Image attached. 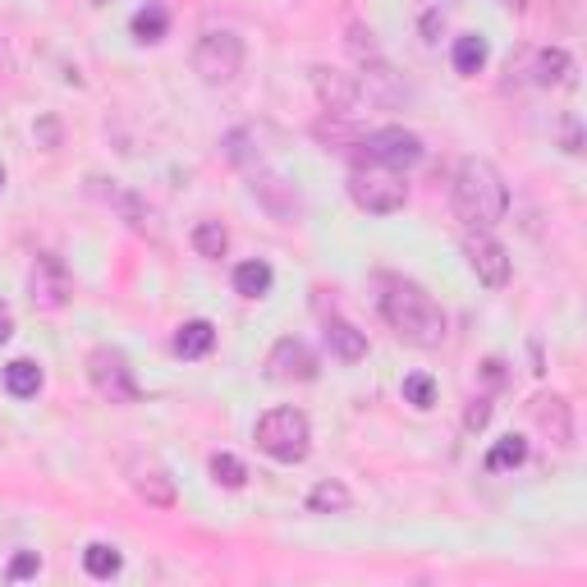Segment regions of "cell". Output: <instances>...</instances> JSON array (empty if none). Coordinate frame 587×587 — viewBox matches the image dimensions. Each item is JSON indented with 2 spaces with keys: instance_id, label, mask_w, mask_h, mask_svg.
<instances>
[{
  "instance_id": "1",
  "label": "cell",
  "mask_w": 587,
  "mask_h": 587,
  "mask_svg": "<svg viewBox=\"0 0 587 587\" xmlns=\"http://www.w3.org/2000/svg\"><path fill=\"white\" fill-rule=\"evenodd\" d=\"M381 317H386L395 336L404 345H414V349H441L445 345L441 303L422 285H414V280H399V275L381 280Z\"/></svg>"
},
{
  "instance_id": "2",
  "label": "cell",
  "mask_w": 587,
  "mask_h": 587,
  "mask_svg": "<svg viewBox=\"0 0 587 587\" xmlns=\"http://www.w3.org/2000/svg\"><path fill=\"white\" fill-rule=\"evenodd\" d=\"M450 202H454V216L464 221L469 229H492L509 212V189H505L500 170L492 161L464 157V161H459V170H454Z\"/></svg>"
},
{
  "instance_id": "3",
  "label": "cell",
  "mask_w": 587,
  "mask_h": 587,
  "mask_svg": "<svg viewBox=\"0 0 587 587\" xmlns=\"http://www.w3.org/2000/svg\"><path fill=\"white\" fill-rule=\"evenodd\" d=\"M252 441H258V450L271 454L275 464H303L313 450L308 414H298V408H271L258 422V431H252Z\"/></svg>"
},
{
  "instance_id": "4",
  "label": "cell",
  "mask_w": 587,
  "mask_h": 587,
  "mask_svg": "<svg viewBox=\"0 0 587 587\" xmlns=\"http://www.w3.org/2000/svg\"><path fill=\"white\" fill-rule=\"evenodd\" d=\"M349 197L359 202L363 212L372 216H391L404 207L408 197V184L399 180V170H386V166H359L349 174Z\"/></svg>"
},
{
  "instance_id": "5",
  "label": "cell",
  "mask_w": 587,
  "mask_h": 587,
  "mask_svg": "<svg viewBox=\"0 0 587 587\" xmlns=\"http://www.w3.org/2000/svg\"><path fill=\"white\" fill-rule=\"evenodd\" d=\"M193 69L202 74V83H229V79H239V69H244V42L235 33H202L197 46H193Z\"/></svg>"
},
{
  "instance_id": "6",
  "label": "cell",
  "mask_w": 587,
  "mask_h": 587,
  "mask_svg": "<svg viewBox=\"0 0 587 587\" xmlns=\"http://www.w3.org/2000/svg\"><path fill=\"white\" fill-rule=\"evenodd\" d=\"M88 381H92V391L101 399H111V404H134L138 399V381H134V368L129 359H124L120 349L111 345H101L88 353Z\"/></svg>"
},
{
  "instance_id": "7",
  "label": "cell",
  "mask_w": 587,
  "mask_h": 587,
  "mask_svg": "<svg viewBox=\"0 0 587 587\" xmlns=\"http://www.w3.org/2000/svg\"><path fill=\"white\" fill-rule=\"evenodd\" d=\"M359 147H363L368 166H386V170H408V166L422 161V138L399 129V124H391V129H376V134H363Z\"/></svg>"
},
{
  "instance_id": "8",
  "label": "cell",
  "mask_w": 587,
  "mask_h": 587,
  "mask_svg": "<svg viewBox=\"0 0 587 587\" xmlns=\"http://www.w3.org/2000/svg\"><path fill=\"white\" fill-rule=\"evenodd\" d=\"M464 258L473 267V275L482 280V285H492L500 290L505 280H509V252L500 239H492L487 229H469V239H464Z\"/></svg>"
},
{
  "instance_id": "9",
  "label": "cell",
  "mask_w": 587,
  "mask_h": 587,
  "mask_svg": "<svg viewBox=\"0 0 587 587\" xmlns=\"http://www.w3.org/2000/svg\"><path fill=\"white\" fill-rule=\"evenodd\" d=\"M267 376L280 381V386H294V381H313V376H317V353L303 345V340H294V336L275 340V349L267 353Z\"/></svg>"
},
{
  "instance_id": "10",
  "label": "cell",
  "mask_w": 587,
  "mask_h": 587,
  "mask_svg": "<svg viewBox=\"0 0 587 587\" xmlns=\"http://www.w3.org/2000/svg\"><path fill=\"white\" fill-rule=\"evenodd\" d=\"M29 294H33V303H37L42 313L65 308L69 294H74V280H69L65 262L60 258H37L33 262V275H29Z\"/></svg>"
},
{
  "instance_id": "11",
  "label": "cell",
  "mask_w": 587,
  "mask_h": 587,
  "mask_svg": "<svg viewBox=\"0 0 587 587\" xmlns=\"http://www.w3.org/2000/svg\"><path fill=\"white\" fill-rule=\"evenodd\" d=\"M313 88L321 97L326 115H349L353 106H359V97H363L359 74H345V69H330V65H317L313 69Z\"/></svg>"
},
{
  "instance_id": "12",
  "label": "cell",
  "mask_w": 587,
  "mask_h": 587,
  "mask_svg": "<svg viewBox=\"0 0 587 587\" xmlns=\"http://www.w3.org/2000/svg\"><path fill=\"white\" fill-rule=\"evenodd\" d=\"M317 313H321V326H326V345L336 349L345 363H359L363 353H368V336H363V330H359V326H349V321H345L336 308L326 313L321 303H317Z\"/></svg>"
},
{
  "instance_id": "13",
  "label": "cell",
  "mask_w": 587,
  "mask_h": 587,
  "mask_svg": "<svg viewBox=\"0 0 587 587\" xmlns=\"http://www.w3.org/2000/svg\"><path fill=\"white\" fill-rule=\"evenodd\" d=\"M532 414H538L542 431H551V441H555L560 450L574 445V414H569V399H565V395L538 399V404H532Z\"/></svg>"
},
{
  "instance_id": "14",
  "label": "cell",
  "mask_w": 587,
  "mask_h": 587,
  "mask_svg": "<svg viewBox=\"0 0 587 587\" xmlns=\"http://www.w3.org/2000/svg\"><path fill=\"white\" fill-rule=\"evenodd\" d=\"M212 345H216V326L207 317L184 321L180 336H174V353H180V359H202V353H212Z\"/></svg>"
},
{
  "instance_id": "15",
  "label": "cell",
  "mask_w": 587,
  "mask_h": 587,
  "mask_svg": "<svg viewBox=\"0 0 587 587\" xmlns=\"http://www.w3.org/2000/svg\"><path fill=\"white\" fill-rule=\"evenodd\" d=\"M538 83H542V88H569V83H574V60H569V50H560V46L542 50V56H538Z\"/></svg>"
},
{
  "instance_id": "16",
  "label": "cell",
  "mask_w": 587,
  "mask_h": 587,
  "mask_svg": "<svg viewBox=\"0 0 587 587\" xmlns=\"http://www.w3.org/2000/svg\"><path fill=\"white\" fill-rule=\"evenodd\" d=\"M349 505H353V496H349L345 482H336V477L317 482V487L308 492V509H313V515H345Z\"/></svg>"
},
{
  "instance_id": "17",
  "label": "cell",
  "mask_w": 587,
  "mask_h": 587,
  "mask_svg": "<svg viewBox=\"0 0 587 587\" xmlns=\"http://www.w3.org/2000/svg\"><path fill=\"white\" fill-rule=\"evenodd\" d=\"M134 492H138L147 505H161V509L174 505V482H170L161 469H134Z\"/></svg>"
},
{
  "instance_id": "18",
  "label": "cell",
  "mask_w": 587,
  "mask_h": 587,
  "mask_svg": "<svg viewBox=\"0 0 587 587\" xmlns=\"http://www.w3.org/2000/svg\"><path fill=\"white\" fill-rule=\"evenodd\" d=\"M5 391H10L14 399H33V395L42 391V368H37L33 359H14V363L5 368Z\"/></svg>"
},
{
  "instance_id": "19",
  "label": "cell",
  "mask_w": 587,
  "mask_h": 587,
  "mask_svg": "<svg viewBox=\"0 0 587 587\" xmlns=\"http://www.w3.org/2000/svg\"><path fill=\"white\" fill-rule=\"evenodd\" d=\"M487 56H492V46H487V37H482V33L454 37V69L459 74H477L482 65H487Z\"/></svg>"
},
{
  "instance_id": "20",
  "label": "cell",
  "mask_w": 587,
  "mask_h": 587,
  "mask_svg": "<svg viewBox=\"0 0 587 587\" xmlns=\"http://www.w3.org/2000/svg\"><path fill=\"white\" fill-rule=\"evenodd\" d=\"M528 459V441L519 437V431H509V437H500L492 450H487V469L492 473H505V469H519Z\"/></svg>"
},
{
  "instance_id": "21",
  "label": "cell",
  "mask_w": 587,
  "mask_h": 587,
  "mask_svg": "<svg viewBox=\"0 0 587 587\" xmlns=\"http://www.w3.org/2000/svg\"><path fill=\"white\" fill-rule=\"evenodd\" d=\"M193 248H197V258H225V248H229L225 225L221 221H197L193 225Z\"/></svg>"
},
{
  "instance_id": "22",
  "label": "cell",
  "mask_w": 587,
  "mask_h": 587,
  "mask_svg": "<svg viewBox=\"0 0 587 587\" xmlns=\"http://www.w3.org/2000/svg\"><path fill=\"white\" fill-rule=\"evenodd\" d=\"M83 569H88L92 578H115V574L124 569V555H120L115 546H106V542H92V546L83 551Z\"/></svg>"
},
{
  "instance_id": "23",
  "label": "cell",
  "mask_w": 587,
  "mask_h": 587,
  "mask_svg": "<svg viewBox=\"0 0 587 587\" xmlns=\"http://www.w3.org/2000/svg\"><path fill=\"white\" fill-rule=\"evenodd\" d=\"M271 267L267 262H244L239 271H235V290L244 294V298H262L267 290H271Z\"/></svg>"
},
{
  "instance_id": "24",
  "label": "cell",
  "mask_w": 587,
  "mask_h": 587,
  "mask_svg": "<svg viewBox=\"0 0 587 587\" xmlns=\"http://www.w3.org/2000/svg\"><path fill=\"white\" fill-rule=\"evenodd\" d=\"M166 29H170L166 5H143V10L134 14V37H138V42H161Z\"/></svg>"
},
{
  "instance_id": "25",
  "label": "cell",
  "mask_w": 587,
  "mask_h": 587,
  "mask_svg": "<svg viewBox=\"0 0 587 587\" xmlns=\"http://www.w3.org/2000/svg\"><path fill=\"white\" fill-rule=\"evenodd\" d=\"M212 477L221 482V487L239 492L248 482V469H244V459H235V454H212Z\"/></svg>"
},
{
  "instance_id": "26",
  "label": "cell",
  "mask_w": 587,
  "mask_h": 587,
  "mask_svg": "<svg viewBox=\"0 0 587 587\" xmlns=\"http://www.w3.org/2000/svg\"><path fill=\"white\" fill-rule=\"evenodd\" d=\"M404 404H414V408H427L437 404V381H431L427 372H414V376H404Z\"/></svg>"
},
{
  "instance_id": "27",
  "label": "cell",
  "mask_w": 587,
  "mask_h": 587,
  "mask_svg": "<svg viewBox=\"0 0 587 587\" xmlns=\"http://www.w3.org/2000/svg\"><path fill=\"white\" fill-rule=\"evenodd\" d=\"M487 422H492V399H473L464 408V431H482Z\"/></svg>"
},
{
  "instance_id": "28",
  "label": "cell",
  "mask_w": 587,
  "mask_h": 587,
  "mask_svg": "<svg viewBox=\"0 0 587 587\" xmlns=\"http://www.w3.org/2000/svg\"><path fill=\"white\" fill-rule=\"evenodd\" d=\"M37 569H42V560H37L33 551H23L14 565H10V578H29V574H37Z\"/></svg>"
},
{
  "instance_id": "29",
  "label": "cell",
  "mask_w": 587,
  "mask_h": 587,
  "mask_svg": "<svg viewBox=\"0 0 587 587\" xmlns=\"http://www.w3.org/2000/svg\"><path fill=\"white\" fill-rule=\"evenodd\" d=\"M14 336V317H10V308H5V303H0V345H5Z\"/></svg>"
},
{
  "instance_id": "30",
  "label": "cell",
  "mask_w": 587,
  "mask_h": 587,
  "mask_svg": "<svg viewBox=\"0 0 587 587\" xmlns=\"http://www.w3.org/2000/svg\"><path fill=\"white\" fill-rule=\"evenodd\" d=\"M5 74H14V56H10L5 37H0V79H5Z\"/></svg>"
},
{
  "instance_id": "31",
  "label": "cell",
  "mask_w": 587,
  "mask_h": 587,
  "mask_svg": "<svg viewBox=\"0 0 587 587\" xmlns=\"http://www.w3.org/2000/svg\"><path fill=\"white\" fill-rule=\"evenodd\" d=\"M505 5H509V10H523V5H528V0H505Z\"/></svg>"
},
{
  "instance_id": "32",
  "label": "cell",
  "mask_w": 587,
  "mask_h": 587,
  "mask_svg": "<svg viewBox=\"0 0 587 587\" xmlns=\"http://www.w3.org/2000/svg\"><path fill=\"white\" fill-rule=\"evenodd\" d=\"M88 5H106V0H88Z\"/></svg>"
},
{
  "instance_id": "33",
  "label": "cell",
  "mask_w": 587,
  "mask_h": 587,
  "mask_svg": "<svg viewBox=\"0 0 587 587\" xmlns=\"http://www.w3.org/2000/svg\"><path fill=\"white\" fill-rule=\"evenodd\" d=\"M0 184H5V174H0Z\"/></svg>"
}]
</instances>
